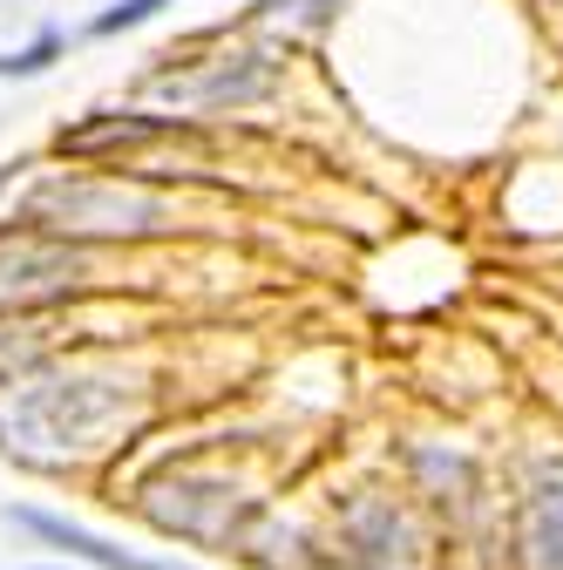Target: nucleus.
<instances>
[{
	"label": "nucleus",
	"instance_id": "obj_1",
	"mask_svg": "<svg viewBox=\"0 0 563 570\" xmlns=\"http://www.w3.org/2000/svg\"><path fill=\"white\" fill-rule=\"evenodd\" d=\"M28 218L48 238H150V232L170 225V197L136 190L122 177H109V184H96V177H61V184H48L28 204Z\"/></svg>",
	"mask_w": 563,
	"mask_h": 570
},
{
	"label": "nucleus",
	"instance_id": "obj_2",
	"mask_svg": "<svg viewBox=\"0 0 563 570\" xmlns=\"http://www.w3.org/2000/svg\"><path fill=\"white\" fill-rule=\"evenodd\" d=\"M89 278V252L68 238H34V232H0V306H34L55 293H76Z\"/></svg>",
	"mask_w": 563,
	"mask_h": 570
},
{
	"label": "nucleus",
	"instance_id": "obj_3",
	"mask_svg": "<svg viewBox=\"0 0 563 570\" xmlns=\"http://www.w3.org/2000/svg\"><path fill=\"white\" fill-rule=\"evenodd\" d=\"M523 557L530 570H563V462H543L523 495Z\"/></svg>",
	"mask_w": 563,
	"mask_h": 570
},
{
	"label": "nucleus",
	"instance_id": "obj_4",
	"mask_svg": "<svg viewBox=\"0 0 563 570\" xmlns=\"http://www.w3.org/2000/svg\"><path fill=\"white\" fill-rule=\"evenodd\" d=\"M14 523L21 530H34L41 543H55V550H76V557H89L96 570H164V563H144V557H129V550H116V543H102L96 530H82V523H68V517H41V510H14Z\"/></svg>",
	"mask_w": 563,
	"mask_h": 570
},
{
	"label": "nucleus",
	"instance_id": "obj_5",
	"mask_svg": "<svg viewBox=\"0 0 563 570\" xmlns=\"http://www.w3.org/2000/svg\"><path fill=\"white\" fill-rule=\"evenodd\" d=\"M164 129H170V122H157V116H109V122L68 129V136H61V150L89 157V150H116V142H150V136H164Z\"/></svg>",
	"mask_w": 563,
	"mask_h": 570
},
{
	"label": "nucleus",
	"instance_id": "obj_6",
	"mask_svg": "<svg viewBox=\"0 0 563 570\" xmlns=\"http://www.w3.org/2000/svg\"><path fill=\"white\" fill-rule=\"evenodd\" d=\"M55 55H61V35L48 28V35H34L21 55H0V76H41V68H48Z\"/></svg>",
	"mask_w": 563,
	"mask_h": 570
},
{
	"label": "nucleus",
	"instance_id": "obj_7",
	"mask_svg": "<svg viewBox=\"0 0 563 570\" xmlns=\"http://www.w3.org/2000/svg\"><path fill=\"white\" fill-rule=\"evenodd\" d=\"M157 8H164V0H116V8H102V14H96V28H89V35H129V28H144Z\"/></svg>",
	"mask_w": 563,
	"mask_h": 570
}]
</instances>
